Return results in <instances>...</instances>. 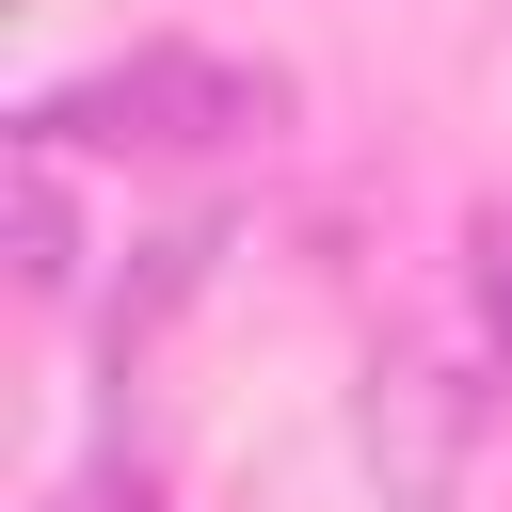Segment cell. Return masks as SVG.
Wrapping results in <instances>:
<instances>
[{
  "label": "cell",
  "instance_id": "cell-1",
  "mask_svg": "<svg viewBox=\"0 0 512 512\" xmlns=\"http://www.w3.org/2000/svg\"><path fill=\"white\" fill-rule=\"evenodd\" d=\"M240 128H272V80L208 64V48H128V64L48 80L16 112V144H240Z\"/></svg>",
  "mask_w": 512,
  "mask_h": 512
},
{
  "label": "cell",
  "instance_id": "cell-2",
  "mask_svg": "<svg viewBox=\"0 0 512 512\" xmlns=\"http://www.w3.org/2000/svg\"><path fill=\"white\" fill-rule=\"evenodd\" d=\"M400 432V496H448V448H464V384L448 368H368V448Z\"/></svg>",
  "mask_w": 512,
  "mask_h": 512
},
{
  "label": "cell",
  "instance_id": "cell-3",
  "mask_svg": "<svg viewBox=\"0 0 512 512\" xmlns=\"http://www.w3.org/2000/svg\"><path fill=\"white\" fill-rule=\"evenodd\" d=\"M16 272L80 288V208H64V144H16Z\"/></svg>",
  "mask_w": 512,
  "mask_h": 512
},
{
  "label": "cell",
  "instance_id": "cell-4",
  "mask_svg": "<svg viewBox=\"0 0 512 512\" xmlns=\"http://www.w3.org/2000/svg\"><path fill=\"white\" fill-rule=\"evenodd\" d=\"M480 320H496V352H512V224H480Z\"/></svg>",
  "mask_w": 512,
  "mask_h": 512
}]
</instances>
